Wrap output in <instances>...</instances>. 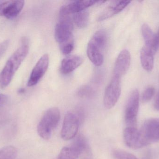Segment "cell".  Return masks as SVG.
Here are the masks:
<instances>
[{"instance_id":"20","label":"cell","mask_w":159,"mask_h":159,"mask_svg":"<svg viewBox=\"0 0 159 159\" xmlns=\"http://www.w3.org/2000/svg\"><path fill=\"white\" fill-rule=\"evenodd\" d=\"M71 146L77 150L80 155L89 150L87 140L82 134L77 136Z\"/></svg>"},{"instance_id":"24","label":"cell","mask_w":159,"mask_h":159,"mask_svg":"<svg viewBox=\"0 0 159 159\" xmlns=\"http://www.w3.org/2000/svg\"><path fill=\"white\" fill-rule=\"evenodd\" d=\"M93 93V90L88 86H84L80 88L78 92V96L82 98L91 97L92 96Z\"/></svg>"},{"instance_id":"13","label":"cell","mask_w":159,"mask_h":159,"mask_svg":"<svg viewBox=\"0 0 159 159\" xmlns=\"http://www.w3.org/2000/svg\"><path fill=\"white\" fill-rule=\"evenodd\" d=\"M130 63L131 55L127 49H123L119 54L115 62L114 76L121 78L129 70Z\"/></svg>"},{"instance_id":"27","label":"cell","mask_w":159,"mask_h":159,"mask_svg":"<svg viewBox=\"0 0 159 159\" xmlns=\"http://www.w3.org/2000/svg\"><path fill=\"white\" fill-rule=\"evenodd\" d=\"M154 106H155V108H156V109L159 111V92L157 94V96H156V98H155Z\"/></svg>"},{"instance_id":"2","label":"cell","mask_w":159,"mask_h":159,"mask_svg":"<svg viewBox=\"0 0 159 159\" xmlns=\"http://www.w3.org/2000/svg\"><path fill=\"white\" fill-rule=\"evenodd\" d=\"M107 41L105 31L99 30L94 34L88 44L87 54L90 60L95 66H101L103 63L104 51Z\"/></svg>"},{"instance_id":"12","label":"cell","mask_w":159,"mask_h":159,"mask_svg":"<svg viewBox=\"0 0 159 159\" xmlns=\"http://www.w3.org/2000/svg\"><path fill=\"white\" fill-rule=\"evenodd\" d=\"M96 1H75L64 5L61 7L60 16H70L71 14H75L83 10H86L88 7L92 6L98 2Z\"/></svg>"},{"instance_id":"19","label":"cell","mask_w":159,"mask_h":159,"mask_svg":"<svg viewBox=\"0 0 159 159\" xmlns=\"http://www.w3.org/2000/svg\"><path fill=\"white\" fill-rule=\"evenodd\" d=\"M80 155L79 152L71 146L65 147L62 148L57 159H77Z\"/></svg>"},{"instance_id":"22","label":"cell","mask_w":159,"mask_h":159,"mask_svg":"<svg viewBox=\"0 0 159 159\" xmlns=\"http://www.w3.org/2000/svg\"><path fill=\"white\" fill-rule=\"evenodd\" d=\"M61 51L64 55H69L73 50L74 48V40L66 42L60 45Z\"/></svg>"},{"instance_id":"14","label":"cell","mask_w":159,"mask_h":159,"mask_svg":"<svg viewBox=\"0 0 159 159\" xmlns=\"http://www.w3.org/2000/svg\"><path fill=\"white\" fill-rule=\"evenodd\" d=\"M131 1H113L100 15L98 18V21H102L118 14Z\"/></svg>"},{"instance_id":"21","label":"cell","mask_w":159,"mask_h":159,"mask_svg":"<svg viewBox=\"0 0 159 159\" xmlns=\"http://www.w3.org/2000/svg\"><path fill=\"white\" fill-rule=\"evenodd\" d=\"M17 155V149L12 146L0 148V159H16Z\"/></svg>"},{"instance_id":"11","label":"cell","mask_w":159,"mask_h":159,"mask_svg":"<svg viewBox=\"0 0 159 159\" xmlns=\"http://www.w3.org/2000/svg\"><path fill=\"white\" fill-rule=\"evenodd\" d=\"M125 144L133 149H138L146 146L139 130L134 127H126L123 132Z\"/></svg>"},{"instance_id":"16","label":"cell","mask_w":159,"mask_h":159,"mask_svg":"<svg viewBox=\"0 0 159 159\" xmlns=\"http://www.w3.org/2000/svg\"><path fill=\"white\" fill-rule=\"evenodd\" d=\"M155 54L151 49L145 46L141 50L140 57L142 66L148 72H150L153 70Z\"/></svg>"},{"instance_id":"9","label":"cell","mask_w":159,"mask_h":159,"mask_svg":"<svg viewBox=\"0 0 159 159\" xmlns=\"http://www.w3.org/2000/svg\"><path fill=\"white\" fill-rule=\"evenodd\" d=\"M49 65V56L43 55L34 66L28 82V86L33 87L39 82L47 71Z\"/></svg>"},{"instance_id":"4","label":"cell","mask_w":159,"mask_h":159,"mask_svg":"<svg viewBox=\"0 0 159 159\" xmlns=\"http://www.w3.org/2000/svg\"><path fill=\"white\" fill-rule=\"evenodd\" d=\"M140 105V94L134 89L130 93L126 102L124 119L126 127L137 128V116Z\"/></svg>"},{"instance_id":"30","label":"cell","mask_w":159,"mask_h":159,"mask_svg":"<svg viewBox=\"0 0 159 159\" xmlns=\"http://www.w3.org/2000/svg\"><path fill=\"white\" fill-rule=\"evenodd\" d=\"M136 159H137V158H136Z\"/></svg>"},{"instance_id":"23","label":"cell","mask_w":159,"mask_h":159,"mask_svg":"<svg viewBox=\"0 0 159 159\" xmlns=\"http://www.w3.org/2000/svg\"><path fill=\"white\" fill-rule=\"evenodd\" d=\"M155 93V89L152 87L147 88L143 93L142 96L143 103H147L150 101L154 96Z\"/></svg>"},{"instance_id":"8","label":"cell","mask_w":159,"mask_h":159,"mask_svg":"<svg viewBox=\"0 0 159 159\" xmlns=\"http://www.w3.org/2000/svg\"><path fill=\"white\" fill-rule=\"evenodd\" d=\"M80 120L75 113L69 112L64 117L61 137L64 141H69L76 136L79 129Z\"/></svg>"},{"instance_id":"6","label":"cell","mask_w":159,"mask_h":159,"mask_svg":"<svg viewBox=\"0 0 159 159\" xmlns=\"http://www.w3.org/2000/svg\"><path fill=\"white\" fill-rule=\"evenodd\" d=\"M140 133L146 145L159 142V118H152L144 122Z\"/></svg>"},{"instance_id":"26","label":"cell","mask_w":159,"mask_h":159,"mask_svg":"<svg viewBox=\"0 0 159 159\" xmlns=\"http://www.w3.org/2000/svg\"><path fill=\"white\" fill-rule=\"evenodd\" d=\"M154 48H155V49L156 52L159 49V29L157 33L155 34Z\"/></svg>"},{"instance_id":"28","label":"cell","mask_w":159,"mask_h":159,"mask_svg":"<svg viewBox=\"0 0 159 159\" xmlns=\"http://www.w3.org/2000/svg\"><path fill=\"white\" fill-rule=\"evenodd\" d=\"M7 96L0 93V106L5 103L7 101Z\"/></svg>"},{"instance_id":"17","label":"cell","mask_w":159,"mask_h":159,"mask_svg":"<svg viewBox=\"0 0 159 159\" xmlns=\"http://www.w3.org/2000/svg\"><path fill=\"white\" fill-rule=\"evenodd\" d=\"M142 32L145 44V46L151 49L156 54V51L154 48L155 34L153 33L150 27L146 23L143 24L142 26Z\"/></svg>"},{"instance_id":"3","label":"cell","mask_w":159,"mask_h":159,"mask_svg":"<svg viewBox=\"0 0 159 159\" xmlns=\"http://www.w3.org/2000/svg\"><path fill=\"white\" fill-rule=\"evenodd\" d=\"M61 114L57 107L48 109L44 114L37 126V132L44 140H49L52 132L59 123Z\"/></svg>"},{"instance_id":"10","label":"cell","mask_w":159,"mask_h":159,"mask_svg":"<svg viewBox=\"0 0 159 159\" xmlns=\"http://www.w3.org/2000/svg\"><path fill=\"white\" fill-rule=\"evenodd\" d=\"M24 3V1H0V16L15 18L23 9Z\"/></svg>"},{"instance_id":"29","label":"cell","mask_w":159,"mask_h":159,"mask_svg":"<svg viewBox=\"0 0 159 159\" xmlns=\"http://www.w3.org/2000/svg\"><path fill=\"white\" fill-rule=\"evenodd\" d=\"M86 156L85 157V158L84 159H93L91 155L90 152L89 150H88V151L86 152Z\"/></svg>"},{"instance_id":"1","label":"cell","mask_w":159,"mask_h":159,"mask_svg":"<svg viewBox=\"0 0 159 159\" xmlns=\"http://www.w3.org/2000/svg\"><path fill=\"white\" fill-rule=\"evenodd\" d=\"M29 51V41L27 38H23L21 45L9 58L0 73L1 88H5L9 85Z\"/></svg>"},{"instance_id":"7","label":"cell","mask_w":159,"mask_h":159,"mask_svg":"<svg viewBox=\"0 0 159 159\" xmlns=\"http://www.w3.org/2000/svg\"><path fill=\"white\" fill-rule=\"evenodd\" d=\"M121 89L120 78L114 76L105 91L103 103L106 108L111 109L116 105L120 97Z\"/></svg>"},{"instance_id":"15","label":"cell","mask_w":159,"mask_h":159,"mask_svg":"<svg viewBox=\"0 0 159 159\" xmlns=\"http://www.w3.org/2000/svg\"><path fill=\"white\" fill-rule=\"evenodd\" d=\"M83 58L79 55L68 56L62 60L61 72L63 74H68L73 72L82 64Z\"/></svg>"},{"instance_id":"18","label":"cell","mask_w":159,"mask_h":159,"mask_svg":"<svg viewBox=\"0 0 159 159\" xmlns=\"http://www.w3.org/2000/svg\"><path fill=\"white\" fill-rule=\"evenodd\" d=\"M89 13L86 9L74 14V21L79 28H84L87 27L89 23Z\"/></svg>"},{"instance_id":"25","label":"cell","mask_w":159,"mask_h":159,"mask_svg":"<svg viewBox=\"0 0 159 159\" xmlns=\"http://www.w3.org/2000/svg\"><path fill=\"white\" fill-rule=\"evenodd\" d=\"M9 44V41L8 40H6L0 43V57L6 51Z\"/></svg>"},{"instance_id":"5","label":"cell","mask_w":159,"mask_h":159,"mask_svg":"<svg viewBox=\"0 0 159 159\" xmlns=\"http://www.w3.org/2000/svg\"><path fill=\"white\" fill-rule=\"evenodd\" d=\"M73 23L70 16H60L55 28V37L59 44L74 40Z\"/></svg>"}]
</instances>
